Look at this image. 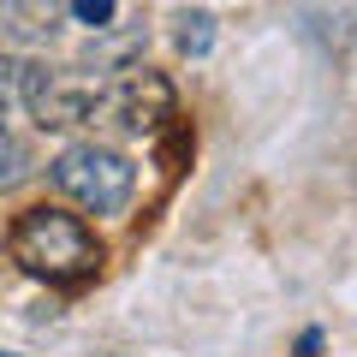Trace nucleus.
I'll return each instance as SVG.
<instances>
[{
  "instance_id": "1",
  "label": "nucleus",
  "mask_w": 357,
  "mask_h": 357,
  "mask_svg": "<svg viewBox=\"0 0 357 357\" xmlns=\"http://www.w3.org/2000/svg\"><path fill=\"white\" fill-rule=\"evenodd\" d=\"M13 262L24 268V274H36V280H48V286H72V280H84V274H96L102 250H96V238L84 232L77 215L30 208L13 227Z\"/></svg>"
},
{
  "instance_id": "5",
  "label": "nucleus",
  "mask_w": 357,
  "mask_h": 357,
  "mask_svg": "<svg viewBox=\"0 0 357 357\" xmlns=\"http://www.w3.org/2000/svg\"><path fill=\"white\" fill-rule=\"evenodd\" d=\"M6 6V30L18 42H48L66 18V0H0Z\"/></svg>"
},
{
  "instance_id": "7",
  "label": "nucleus",
  "mask_w": 357,
  "mask_h": 357,
  "mask_svg": "<svg viewBox=\"0 0 357 357\" xmlns=\"http://www.w3.org/2000/svg\"><path fill=\"white\" fill-rule=\"evenodd\" d=\"M30 178V149L13 137V126L0 119V191H13V185H24Z\"/></svg>"
},
{
  "instance_id": "8",
  "label": "nucleus",
  "mask_w": 357,
  "mask_h": 357,
  "mask_svg": "<svg viewBox=\"0 0 357 357\" xmlns=\"http://www.w3.org/2000/svg\"><path fill=\"white\" fill-rule=\"evenodd\" d=\"M77 13V24H89V30H107L114 24V0H66Z\"/></svg>"
},
{
  "instance_id": "6",
  "label": "nucleus",
  "mask_w": 357,
  "mask_h": 357,
  "mask_svg": "<svg viewBox=\"0 0 357 357\" xmlns=\"http://www.w3.org/2000/svg\"><path fill=\"white\" fill-rule=\"evenodd\" d=\"M173 42H178V54L203 60L208 42H215V18H208V13H178V18H173Z\"/></svg>"
},
{
  "instance_id": "4",
  "label": "nucleus",
  "mask_w": 357,
  "mask_h": 357,
  "mask_svg": "<svg viewBox=\"0 0 357 357\" xmlns=\"http://www.w3.org/2000/svg\"><path fill=\"white\" fill-rule=\"evenodd\" d=\"M167 114H173V89H167L155 72L131 66V72H119L114 84H102L89 119H114L119 131H155Z\"/></svg>"
},
{
  "instance_id": "10",
  "label": "nucleus",
  "mask_w": 357,
  "mask_h": 357,
  "mask_svg": "<svg viewBox=\"0 0 357 357\" xmlns=\"http://www.w3.org/2000/svg\"><path fill=\"white\" fill-rule=\"evenodd\" d=\"M0 357H18V351H0Z\"/></svg>"
},
{
  "instance_id": "9",
  "label": "nucleus",
  "mask_w": 357,
  "mask_h": 357,
  "mask_svg": "<svg viewBox=\"0 0 357 357\" xmlns=\"http://www.w3.org/2000/svg\"><path fill=\"white\" fill-rule=\"evenodd\" d=\"M13 89H18V66H13V60H0V119H6V102H13Z\"/></svg>"
},
{
  "instance_id": "3",
  "label": "nucleus",
  "mask_w": 357,
  "mask_h": 357,
  "mask_svg": "<svg viewBox=\"0 0 357 357\" xmlns=\"http://www.w3.org/2000/svg\"><path fill=\"white\" fill-rule=\"evenodd\" d=\"M18 96H24L30 119L42 131H72L96 114V96L102 84L96 77H72V72H54V66H24L18 72Z\"/></svg>"
},
{
  "instance_id": "2",
  "label": "nucleus",
  "mask_w": 357,
  "mask_h": 357,
  "mask_svg": "<svg viewBox=\"0 0 357 357\" xmlns=\"http://www.w3.org/2000/svg\"><path fill=\"white\" fill-rule=\"evenodd\" d=\"M131 185H137L131 161L119 149H102V143H72V149L54 161V191L72 197L89 215H119V208L131 203Z\"/></svg>"
}]
</instances>
